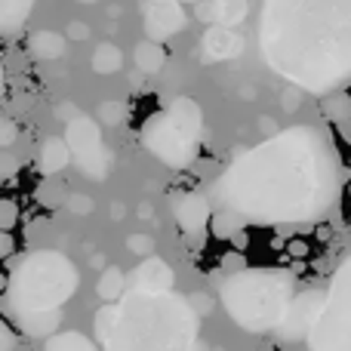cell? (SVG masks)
I'll return each instance as SVG.
<instances>
[{"label":"cell","mask_w":351,"mask_h":351,"mask_svg":"<svg viewBox=\"0 0 351 351\" xmlns=\"http://www.w3.org/2000/svg\"><path fill=\"white\" fill-rule=\"evenodd\" d=\"M93 324L102 351H194L200 315L173 290H127L117 305H102Z\"/></svg>","instance_id":"cell-3"},{"label":"cell","mask_w":351,"mask_h":351,"mask_svg":"<svg viewBox=\"0 0 351 351\" xmlns=\"http://www.w3.org/2000/svg\"><path fill=\"white\" fill-rule=\"evenodd\" d=\"M200 136H204L200 105L188 96H176L142 123L139 139L145 152H152L160 164L173 167V170H185L197 158Z\"/></svg>","instance_id":"cell-6"},{"label":"cell","mask_w":351,"mask_h":351,"mask_svg":"<svg viewBox=\"0 0 351 351\" xmlns=\"http://www.w3.org/2000/svg\"><path fill=\"white\" fill-rule=\"evenodd\" d=\"M243 228H247V222H243V216H237V213H231V210L213 213L210 231H213V237H219V241H234Z\"/></svg>","instance_id":"cell-16"},{"label":"cell","mask_w":351,"mask_h":351,"mask_svg":"<svg viewBox=\"0 0 351 351\" xmlns=\"http://www.w3.org/2000/svg\"><path fill=\"white\" fill-rule=\"evenodd\" d=\"M10 250H12V237L10 231H3V256H10Z\"/></svg>","instance_id":"cell-26"},{"label":"cell","mask_w":351,"mask_h":351,"mask_svg":"<svg viewBox=\"0 0 351 351\" xmlns=\"http://www.w3.org/2000/svg\"><path fill=\"white\" fill-rule=\"evenodd\" d=\"M234 247H237V250H243V247H247V234H243V231L234 237Z\"/></svg>","instance_id":"cell-27"},{"label":"cell","mask_w":351,"mask_h":351,"mask_svg":"<svg viewBox=\"0 0 351 351\" xmlns=\"http://www.w3.org/2000/svg\"><path fill=\"white\" fill-rule=\"evenodd\" d=\"M342 182L346 170L327 130L290 127L243 152L213 182L210 200L247 225H311L336 210Z\"/></svg>","instance_id":"cell-1"},{"label":"cell","mask_w":351,"mask_h":351,"mask_svg":"<svg viewBox=\"0 0 351 351\" xmlns=\"http://www.w3.org/2000/svg\"><path fill=\"white\" fill-rule=\"evenodd\" d=\"M12 225H16V204H12V200H3V204H0V228L12 231Z\"/></svg>","instance_id":"cell-21"},{"label":"cell","mask_w":351,"mask_h":351,"mask_svg":"<svg viewBox=\"0 0 351 351\" xmlns=\"http://www.w3.org/2000/svg\"><path fill=\"white\" fill-rule=\"evenodd\" d=\"M336 136H339V139L351 148V117H348V121H339V123H336Z\"/></svg>","instance_id":"cell-23"},{"label":"cell","mask_w":351,"mask_h":351,"mask_svg":"<svg viewBox=\"0 0 351 351\" xmlns=\"http://www.w3.org/2000/svg\"><path fill=\"white\" fill-rule=\"evenodd\" d=\"M164 62H167V53L160 43H152V40L139 43V49H136V65L145 74H158L160 68H164Z\"/></svg>","instance_id":"cell-18"},{"label":"cell","mask_w":351,"mask_h":351,"mask_svg":"<svg viewBox=\"0 0 351 351\" xmlns=\"http://www.w3.org/2000/svg\"><path fill=\"white\" fill-rule=\"evenodd\" d=\"M31 6H34V0H0V31L12 37L28 19Z\"/></svg>","instance_id":"cell-14"},{"label":"cell","mask_w":351,"mask_h":351,"mask_svg":"<svg viewBox=\"0 0 351 351\" xmlns=\"http://www.w3.org/2000/svg\"><path fill=\"white\" fill-rule=\"evenodd\" d=\"M191 305L197 308V315H206V311H210V299H206V296H194Z\"/></svg>","instance_id":"cell-24"},{"label":"cell","mask_w":351,"mask_h":351,"mask_svg":"<svg viewBox=\"0 0 351 351\" xmlns=\"http://www.w3.org/2000/svg\"><path fill=\"white\" fill-rule=\"evenodd\" d=\"M130 287V280L123 278V271L121 268H105L102 271V278H99V284H96V293H99V299H105V302H121L123 296H127V290Z\"/></svg>","instance_id":"cell-15"},{"label":"cell","mask_w":351,"mask_h":351,"mask_svg":"<svg viewBox=\"0 0 351 351\" xmlns=\"http://www.w3.org/2000/svg\"><path fill=\"white\" fill-rule=\"evenodd\" d=\"M173 219L185 234H204L213 222V200L200 191H176L170 197Z\"/></svg>","instance_id":"cell-10"},{"label":"cell","mask_w":351,"mask_h":351,"mask_svg":"<svg viewBox=\"0 0 351 351\" xmlns=\"http://www.w3.org/2000/svg\"><path fill=\"white\" fill-rule=\"evenodd\" d=\"M321 114L327 123H339V121H348L351 117V96L348 93H333V96H324L321 99Z\"/></svg>","instance_id":"cell-17"},{"label":"cell","mask_w":351,"mask_h":351,"mask_svg":"<svg viewBox=\"0 0 351 351\" xmlns=\"http://www.w3.org/2000/svg\"><path fill=\"white\" fill-rule=\"evenodd\" d=\"M305 342L311 351H351V256L336 268L324 311Z\"/></svg>","instance_id":"cell-7"},{"label":"cell","mask_w":351,"mask_h":351,"mask_svg":"<svg viewBox=\"0 0 351 351\" xmlns=\"http://www.w3.org/2000/svg\"><path fill=\"white\" fill-rule=\"evenodd\" d=\"M219 299L241 330L268 333V330H280L296 299V287L290 274L278 268H241L225 274V280L219 284Z\"/></svg>","instance_id":"cell-4"},{"label":"cell","mask_w":351,"mask_h":351,"mask_svg":"<svg viewBox=\"0 0 351 351\" xmlns=\"http://www.w3.org/2000/svg\"><path fill=\"white\" fill-rule=\"evenodd\" d=\"M62 49H65V40H62L59 34L37 31V34L31 37V53H34L37 59H56V56H62Z\"/></svg>","instance_id":"cell-20"},{"label":"cell","mask_w":351,"mask_h":351,"mask_svg":"<svg viewBox=\"0 0 351 351\" xmlns=\"http://www.w3.org/2000/svg\"><path fill=\"white\" fill-rule=\"evenodd\" d=\"M262 53L278 74L330 90L351 80V0H265Z\"/></svg>","instance_id":"cell-2"},{"label":"cell","mask_w":351,"mask_h":351,"mask_svg":"<svg viewBox=\"0 0 351 351\" xmlns=\"http://www.w3.org/2000/svg\"><path fill=\"white\" fill-rule=\"evenodd\" d=\"M65 142L71 148V158L77 160V167L93 179H105V167H108V158H105V145H102V133L99 127L90 121V117L77 114L65 130Z\"/></svg>","instance_id":"cell-8"},{"label":"cell","mask_w":351,"mask_h":351,"mask_svg":"<svg viewBox=\"0 0 351 351\" xmlns=\"http://www.w3.org/2000/svg\"><path fill=\"white\" fill-rule=\"evenodd\" d=\"M152 247H154V241L152 237H142V234H136V237H130V250H136V253H152Z\"/></svg>","instance_id":"cell-22"},{"label":"cell","mask_w":351,"mask_h":351,"mask_svg":"<svg viewBox=\"0 0 351 351\" xmlns=\"http://www.w3.org/2000/svg\"><path fill=\"white\" fill-rule=\"evenodd\" d=\"M324 302H327V293H321V290L296 293V299H293V305H290V311H287L278 333L284 336V339H308L311 327L317 324V317H321V311H324Z\"/></svg>","instance_id":"cell-9"},{"label":"cell","mask_w":351,"mask_h":351,"mask_svg":"<svg viewBox=\"0 0 351 351\" xmlns=\"http://www.w3.org/2000/svg\"><path fill=\"white\" fill-rule=\"evenodd\" d=\"M19 327H22L25 336H31V339H40V336H56V330H59L62 324V311H31V315H16Z\"/></svg>","instance_id":"cell-12"},{"label":"cell","mask_w":351,"mask_h":351,"mask_svg":"<svg viewBox=\"0 0 351 351\" xmlns=\"http://www.w3.org/2000/svg\"><path fill=\"white\" fill-rule=\"evenodd\" d=\"M127 280H130V290L170 293L173 284H176V274H173V268L167 265L164 259H158V256H148V259H142L139 265H136L133 271L127 274Z\"/></svg>","instance_id":"cell-11"},{"label":"cell","mask_w":351,"mask_h":351,"mask_svg":"<svg viewBox=\"0 0 351 351\" xmlns=\"http://www.w3.org/2000/svg\"><path fill=\"white\" fill-rule=\"evenodd\" d=\"M80 271L59 250H34L12 265L6 280V302L16 315L31 311H62L77 293Z\"/></svg>","instance_id":"cell-5"},{"label":"cell","mask_w":351,"mask_h":351,"mask_svg":"<svg viewBox=\"0 0 351 351\" xmlns=\"http://www.w3.org/2000/svg\"><path fill=\"white\" fill-rule=\"evenodd\" d=\"M0 336H3V351H12V330L6 324L0 327Z\"/></svg>","instance_id":"cell-25"},{"label":"cell","mask_w":351,"mask_h":351,"mask_svg":"<svg viewBox=\"0 0 351 351\" xmlns=\"http://www.w3.org/2000/svg\"><path fill=\"white\" fill-rule=\"evenodd\" d=\"M43 351H99L96 346H93L90 339H86L84 333H56L47 339V346H43Z\"/></svg>","instance_id":"cell-19"},{"label":"cell","mask_w":351,"mask_h":351,"mask_svg":"<svg viewBox=\"0 0 351 351\" xmlns=\"http://www.w3.org/2000/svg\"><path fill=\"white\" fill-rule=\"evenodd\" d=\"M68 160H71V148H68L65 139H47L40 145V154H37V167H40L43 176L65 170Z\"/></svg>","instance_id":"cell-13"}]
</instances>
